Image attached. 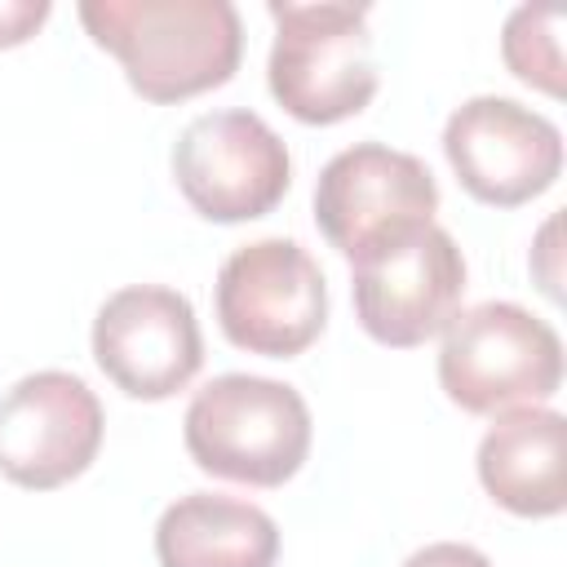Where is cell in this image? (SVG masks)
Instances as JSON below:
<instances>
[{"label": "cell", "instance_id": "cell-15", "mask_svg": "<svg viewBox=\"0 0 567 567\" xmlns=\"http://www.w3.org/2000/svg\"><path fill=\"white\" fill-rule=\"evenodd\" d=\"M49 18V0H0V49L27 44Z\"/></svg>", "mask_w": 567, "mask_h": 567}, {"label": "cell", "instance_id": "cell-10", "mask_svg": "<svg viewBox=\"0 0 567 567\" xmlns=\"http://www.w3.org/2000/svg\"><path fill=\"white\" fill-rule=\"evenodd\" d=\"M93 359L128 399H168L204 363L195 306L164 284H133L102 301L93 319Z\"/></svg>", "mask_w": 567, "mask_h": 567}, {"label": "cell", "instance_id": "cell-12", "mask_svg": "<svg viewBox=\"0 0 567 567\" xmlns=\"http://www.w3.org/2000/svg\"><path fill=\"white\" fill-rule=\"evenodd\" d=\"M567 421L554 408H514L478 443V483L518 518H554L567 505Z\"/></svg>", "mask_w": 567, "mask_h": 567}, {"label": "cell", "instance_id": "cell-16", "mask_svg": "<svg viewBox=\"0 0 567 567\" xmlns=\"http://www.w3.org/2000/svg\"><path fill=\"white\" fill-rule=\"evenodd\" d=\"M403 567H492V558L474 545H461V540H434V545L416 549Z\"/></svg>", "mask_w": 567, "mask_h": 567}, {"label": "cell", "instance_id": "cell-5", "mask_svg": "<svg viewBox=\"0 0 567 567\" xmlns=\"http://www.w3.org/2000/svg\"><path fill=\"white\" fill-rule=\"evenodd\" d=\"M217 323L226 341L248 354H301L328 323V284L319 261L284 235L235 248L217 270Z\"/></svg>", "mask_w": 567, "mask_h": 567}, {"label": "cell", "instance_id": "cell-4", "mask_svg": "<svg viewBox=\"0 0 567 567\" xmlns=\"http://www.w3.org/2000/svg\"><path fill=\"white\" fill-rule=\"evenodd\" d=\"M439 385L474 416L536 408L563 385V341L514 301L456 310L439 346Z\"/></svg>", "mask_w": 567, "mask_h": 567}, {"label": "cell", "instance_id": "cell-1", "mask_svg": "<svg viewBox=\"0 0 567 567\" xmlns=\"http://www.w3.org/2000/svg\"><path fill=\"white\" fill-rule=\"evenodd\" d=\"M80 22L146 102H186L226 84L244 58L230 0H84Z\"/></svg>", "mask_w": 567, "mask_h": 567}, {"label": "cell", "instance_id": "cell-3", "mask_svg": "<svg viewBox=\"0 0 567 567\" xmlns=\"http://www.w3.org/2000/svg\"><path fill=\"white\" fill-rule=\"evenodd\" d=\"M275 44L266 84L301 124H337L377 97V58L368 9L350 0H270Z\"/></svg>", "mask_w": 567, "mask_h": 567}, {"label": "cell", "instance_id": "cell-13", "mask_svg": "<svg viewBox=\"0 0 567 567\" xmlns=\"http://www.w3.org/2000/svg\"><path fill=\"white\" fill-rule=\"evenodd\" d=\"M159 567H275L279 527L266 509L221 496H177L155 523Z\"/></svg>", "mask_w": 567, "mask_h": 567}, {"label": "cell", "instance_id": "cell-8", "mask_svg": "<svg viewBox=\"0 0 567 567\" xmlns=\"http://www.w3.org/2000/svg\"><path fill=\"white\" fill-rule=\"evenodd\" d=\"M354 315L381 346L412 350L439 337L465 297V257L443 226H416L354 261Z\"/></svg>", "mask_w": 567, "mask_h": 567}, {"label": "cell", "instance_id": "cell-11", "mask_svg": "<svg viewBox=\"0 0 567 567\" xmlns=\"http://www.w3.org/2000/svg\"><path fill=\"white\" fill-rule=\"evenodd\" d=\"M102 403L75 372H31L0 399V474L49 492L80 478L102 447Z\"/></svg>", "mask_w": 567, "mask_h": 567}, {"label": "cell", "instance_id": "cell-17", "mask_svg": "<svg viewBox=\"0 0 567 567\" xmlns=\"http://www.w3.org/2000/svg\"><path fill=\"white\" fill-rule=\"evenodd\" d=\"M554 239H558V213L540 226V239H536V248H532V270H536L540 288L558 301V248H554Z\"/></svg>", "mask_w": 567, "mask_h": 567}, {"label": "cell", "instance_id": "cell-14", "mask_svg": "<svg viewBox=\"0 0 567 567\" xmlns=\"http://www.w3.org/2000/svg\"><path fill=\"white\" fill-rule=\"evenodd\" d=\"M563 9H549V4H518L509 18H505V31H501V58L505 66L549 93V97H563Z\"/></svg>", "mask_w": 567, "mask_h": 567}, {"label": "cell", "instance_id": "cell-6", "mask_svg": "<svg viewBox=\"0 0 567 567\" xmlns=\"http://www.w3.org/2000/svg\"><path fill=\"white\" fill-rule=\"evenodd\" d=\"M173 182L208 221L266 217L292 186L284 137L244 106L195 115L173 142Z\"/></svg>", "mask_w": 567, "mask_h": 567}, {"label": "cell", "instance_id": "cell-7", "mask_svg": "<svg viewBox=\"0 0 567 567\" xmlns=\"http://www.w3.org/2000/svg\"><path fill=\"white\" fill-rule=\"evenodd\" d=\"M439 213V182L425 159L381 146L354 142L337 151L315 182V221L323 239L359 261L399 235L430 226Z\"/></svg>", "mask_w": 567, "mask_h": 567}, {"label": "cell", "instance_id": "cell-9", "mask_svg": "<svg viewBox=\"0 0 567 567\" xmlns=\"http://www.w3.org/2000/svg\"><path fill=\"white\" fill-rule=\"evenodd\" d=\"M443 155L478 204L518 208L558 182L563 133L514 97L478 93L447 115Z\"/></svg>", "mask_w": 567, "mask_h": 567}, {"label": "cell", "instance_id": "cell-2", "mask_svg": "<svg viewBox=\"0 0 567 567\" xmlns=\"http://www.w3.org/2000/svg\"><path fill=\"white\" fill-rule=\"evenodd\" d=\"M182 439L204 474L248 487H279L310 452V408L284 381L226 372L195 390Z\"/></svg>", "mask_w": 567, "mask_h": 567}]
</instances>
